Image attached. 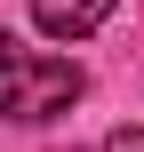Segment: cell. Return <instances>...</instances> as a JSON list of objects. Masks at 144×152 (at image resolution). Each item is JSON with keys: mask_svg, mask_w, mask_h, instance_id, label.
I'll list each match as a JSON object with an SVG mask.
<instances>
[{"mask_svg": "<svg viewBox=\"0 0 144 152\" xmlns=\"http://www.w3.org/2000/svg\"><path fill=\"white\" fill-rule=\"evenodd\" d=\"M80 64H64V56H16L8 72H0V120H56V112H72L80 104Z\"/></svg>", "mask_w": 144, "mask_h": 152, "instance_id": "cell-1", "label": "cell"}, {"mask_svg": "<svg viewBox=\"0 0 144 152\" xmlns=\"http://www.w3.org/2000/svg\"><path fill=\"white\" fill-rule=\"evenodd\" d=\"M32 24L48 40H88L112 24V0H32Z\"/></svg>", "mask_w": 144, "mask_h": 152, "instance_id": "cell-2", "label": "cell"}, {"mask_svg": "<svg viewBox=\"0 0 144 152\" xmlns=\"http://www.w3.org/2000/svg\"><path fill=\"white\" fill-rule=\"evenodd\" d=\"M104 152H144V128H112V136H104Z\"/></svg>", "mask_w": 144, "mask_h": 152, "instance_id": "cell-3", "label": "cell"}, {"mask_svg": "<svg viewBox=\"0 0 144 152\" xmlns=\"http://www.w3.org/2000/svg\"><path fill=\"white\" fill-rule=\"evenodd\" d=\"M16 56H24V48H16V40H8V32H0V72H8V64H16Z\"/></svg>", "mask_w": 144, "mask_h": 152, "instance_id": "cell-4", "label": "cell"}]
</instances>
